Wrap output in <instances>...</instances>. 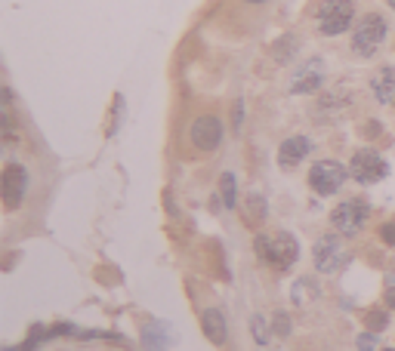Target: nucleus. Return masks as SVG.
I'll use <instances>...</instances> for the list:
<instances>
[{
  "label": "nucleus",
  "instance_id": "obj_1",
  "mask_svg": "<svg viewBox=\"0 0 395 351\" xmlns=\"http://www.w3.org/2000/svg\"><path fill=\"white\" fill-rule=\"evenodd\" d=\"M257 256L263 259L269 268L288 271L293 262L300 259V244L297 237L288 231H269V234H257Z\"/></svg>",
  "mask_w": 395,
  "mask_h": 351
},
{
  "label": "nucleus",
  "instance_id": "obj_2",
  "mask_svg": "<svg viewBox=\"0 0 395 351\" xmlns=\"http://www.w3.org/2000/svg\"><path fill=\"white\" fill-rule=\"evenodd\" d=\"M386 34H389V25L380 13H367L361 16V22L355 25V31H352V53L361 56V59H371L377 49L383 47Z\"/></svg>",
  "mask_w": 395,
  "mask_h": 351
},
{
  "label": "nucleus",
  "instance_id": "obj_3",
  "mask_svg": "<svg viewBox=\"0 0 395 351\" xmlns=\"http://www.w3.org/2000/svg\"><path fill=\"white\" fill-rule=\"evenodd\" d=\"M352 19H355V4L352 0H322L315 13L318 31L324 37H337V34H346Z\"/></svg>",
  "mask_w": 395,
  "mask_h": 351
},
{
  "label": "nucleus",
  "instance_id": "obj_4",
  "mask_svg": "<svg viewBox=\"0 0 395 351\" xmlns=\"http://www.w3.org/2000/svg\"><path fill=\"white\" fill-rule=\"evenodd\" d=\"M367 216H371V203L361 201V198H349L331 213V225L337 228L340 234L352 237V234H358V231L367 225Z\"/></svg>",
  "mask_w": 395,
  "mask_h": 351
},
{
  "label": "nucleus",
  "instance_id": "obj_5",
  "mask_svg": "<svg viewBox=\"0 0 395 351\" xmlns=\"http://www.w3.org/2000/svg\"><path fill=\"white\" fill-rule=\"evenodd\" d=\"M346 167L337 164V160H318L309 169V185H312L315 194H322V198H331V194H337L343 182H346Z\"/></svg>",
  "mask_w": 395,
  "mask_h": 351
},
{
  "label": "nucleus",
  "instance_id": "obj_6",
  "mask_svg": "<svg viewBox=\"0 0 395 351\" xmlns=\"http://www.w3.org/2000/svg\"><path fill=\"white\" fill-rule=\"evenodd\" d=\"M386 173H389V167H386L383 154H377L374 148H361V151L352 154L349 176L355 179V182L374 185V182H380V179H386Z\"/></svg>",
  "mask_w": 395,
  "mask_h": 351
},
{
  "label": "nucleus",
  "instance_id": "obj_7",
  "mask_svg": "<svg viewBox=\"0 0 395 351\" xmlns=\"http://www.w3.org/2000/svg\"><path fill=\"white\" fill-rule=\"evenodd\" d=\"M189 139H191V145H195L198 151H204V154L216 151L220 148V142H223V121L216 114L195 117L191 126H189Z\"/></svg>",
  "mask_w": 395,
  "mask_h": 351
},
{
  "label": "nucleus",
  "instance_id": "obj_8",
  "mask_svg": "<svg viewBox=\"0 0 395 351\" xmlns=\"http://www.w3.org/2000/svg\"><path fill=\"white\" fill-rule=\"evenodd\" d=\"M25 191H28V173L19 164H6L4 167V203L6 210H19V203L25 201Z\"/></svg>",
  "mask_w": 395,
  "mask_h": 351
},
{
  "label": "nucleus",
  "instance_id": "obj_9",
  "mask_svg": "<svg viewBox=\"0 0 395 351\" xmlns=\"http://www.w3.org/2000/svg\"><path fill=\"white\" fill-rule=\"evenodd\" d=\"M324 83V62L322 59H309L306 65L297 68V74H293L290 81V93H297V96H309V93H318Z\"/></svg>",
  "mask_w": 395,
  "mask_h": 351
},
{
  "label": "nucleus",
  "instance_id": "obj_10",
  "mask_svg": "<svg viewBox=\"0 0 395 351\" xmlns=\"http://www.w3.org/2000/svg\"><path fill=\"white\" fill-rule=\"evenodd\" d=\"M343 259H346V250H343L340 237L324 234L322 241L315 244V268L322 271V275H334L343 265Z\"/></svg>",
  "mask_w": 395,
  "mask_h": 351
},
{
  "label": "nucleus",
  "instance_id": "obj_11",
  "mask_svg": "<svg viewBox=\"0 0 395 351\" xmlns=\"http://www.w3.org/2000/svg\"><path fill=\"white\" fill-rule=\"evenodd\" d=\"M306 154H309L306 136H290V139H284L278 148V164H281V169H297L302 160H306Z\"/></svg>",
  "mask_w": 395,
  "mask_h": 351
},
{
  "label": "nucleus",
  "instance_id": "obj_12",
  "mask_svg": "<svg viewBox=\"0 0 395 351\" xmlns=\"http://www.w3.org/2000/svg\"><path fill=\"white\" fill-rule=\"evenodd\" d=\"M201 330H204V336L213 342V345H225V339H229L225 314L220 311V308H207V311L201 314Z\"/></svg>",
  "mask_w": 395,
  "mask_h": 351
},
{
  "label": "nucleus",
  "instance_id": "obj_13",
  "mask_svg": "<svg viewBox=\"0 0 395 351\" xmlns=\"http://www.w3.org/2000/svg\"><path fill=\"white\" fill-rule=\"evenodd\" d=\"M371 90H374V99L380 102V105L395 102V65H383L380 71L371 77Z\"/></svg>",
  "mask_w": 395,
  "mask_h": 351
},
{
  "label": "nucleus",
  "instance_id": "obj_14",
  "mask_svg": "<svg viewBox=\"0 0 395 351\" xmlns=\"http://www.w3.org/2000/svg\"><path fill=\"white\" fill-rule=\"evenodd\" d=\"M346 108H349V93L346 90H331V93H324V96L318 99L315 117H322V121H331V117L343 114Z\"/></svg>",
  "mask_w": 395,
  "mask_h": 351
},
{
  "label": "nucleus",
  "instance_id": "obj_15",
  "mask_svg": "<svg viewBox=\"0 0 395 351\" xmlns=\"http://www.w3.org/2000/svg\"><path fill=\"white\" fill-rule=\"evenodd\" d=\"M297 49H300V40L293 37V34H288V37H281L278 44L272 47V56L278 65H284V62H290V56H297Z\"/></svg>",
  "mask_w": 395,
  "mask_h": 351
},
{
  "label": "nucleus",
  "instance_id": "obj_16",
  "mask_svg": "<svg viewBox=\"0 0 395 351\" xmlns=\"http://www.w3.org/2000/svg\"><path fill=\"white\" fill-rule=\"evenodd\" d=\"M263 216H266V203H263V198H250L247 201V210H244V219L247 222H254V225H259V222H263Z\"/></svg>",
  "mask_w": 395,
  "mask_h": 351
},
{
  "label": "nucleus",
  "instance_id": "obj_17",
  "mask_svg": "<svg viewBox=\"0 0 395 351\" xmlns=\"http://www.w3.org/2000/svg\"><path fill=\"white\" fill-rule=\"evenodd\" d=\"M220 194H223V203L225 207H235V176L232 173H223V179H220Z\"/></svg>",
  "mask_w": 395,
  "mask_h": 351
},
{
  "label": "nucleus",
  "instance_id": "obj_18",
  "mask_svg": "<svg viewBox=\"0 0 395 351\" xmlns=\"http://www.w3.org/2000/svg\"><path fill=\"white\" fill-rule=\"evenodd\" d=\"M365 321H367V327H371V330H383L386 323H389V314L380 311V308H374V311H367Z\"/></svg>",
  "mask_w": 395,
  "mask_h": 351
},
{
  "label": "nucleus",
  "instance_id": "obj_19",
  "mask_svg": "<svg viewBox=\"0 0 395 351\" xmlns=\"http://www.w3.org/2000/svg\"><path fill=\"white\" fill-rule=\"evenodd\" d=\"M380 237H383V244H389V246H395V219H389V222H383V228H380Z\"/></svg>",
  "mask_w": 395,
  "mask_h": 351
},
{
  "label": "nucleus",
  "instance_id": "obj_20",
  "mask_svg": "<svg viewBox=\"0 0 395 351\" xmlns=\"http://www.w3.org/2000/svg\"><path fill=\"white\" fill-rule=\"evenodd\" d=\"M275 333H278V336H288L290 333V321H288V314H275Z\"/></svg>",
  "mask_w": 395,
  "mask_h": 351
},
{
  "label": "nucleus",
  "instance_id": "obj_21",
  "mask_svg": "<svg viewBox=\"0 0 395 351\" xmlns=\"http://www.w3.org/2000/svg\"><path fill=\"white\" fill-rule=\"evenodd\" d=\"M254 336H257V342H269V336H266V321L263 318H254Z\"/></svg>",
  "mask_w": 395,
  "mask_h": 351
},
{
  "label": "nucleus",
  "instance_id": "obj_22",
  "mask_svg": "<svg viewBox=\"0 0 395 351\" xmlns=\"http://www.w3.org/2000/svg\"><path fill=\"white\" fill-rule=\"evenodd\" d=\"M358 348L361 351H374L377 348V336H374V333H365V336H358Z\"/></svg>",
  "mask_w": 395,
  "mask_h": 351
},
{
  "label": "nucleus",
  "instance_id": "obj_23",
  "mask_svg": "<svg viewBox=\"0 0 395 351\" xmlns=\"http://www.w3.org/2000/svg\"><path fill=\"white\" fill-rule=\"evenodd\" d=\"M241 117H244V102H235V130H241Z\"/></svg>",
  "mask_w": 395,
  "mask_h": 351
},
{
  "label": "nucleus",
  "instance_id": "obj_24",
  "mask_svg": "<svg viewBox=\"0 0 395 351\" xmlns=\"http://www.w3.org/2000/svg\"><path fill=\"white\" fill-rule=\"evenodd\" d=\"M365 136H380V124H377V121L365 124Z\"/></svg>",
  "mask_w": 395,
  "mask_h": 351
},
{
  "label": "nucleus",
  "instance_id": "obj_25",
  "mask_svg": "<svg viewBox=\"0 0 395 351\" xmlns=\"http://www.w3.org/2000/svg\"><path fill=\"white\" fill-rule=\"evenodd\" d=\"M244 4H250V6H259V4H266V0H244Z\"/></svg>",
  "mask_w": 395,
  "mask_h": 351
},
{
  "label": "nucleus",
  "instance_id": "obj_26",
  "mask_svg": "<svg viewBox=\"0 0 395 351\" xmlns=\"http://www.w3.org/2000/svg\"><path fill=\"white\" fill-rule=\"evenodd\" d=\"M389 305H395V293H389Z\"/></svg>",
  "mask_w": 395,
  "mask_h": 351
},
{
  "label": "nucleus",
  "instance_id": "obj_27",
  "mask_svg": "<svg viewBox=\"0 0 395 351\" xmlns=\"http://www.w3.org/2000/svg\"><path fill=\"white\" fill-rule=\"evenodd\" d=\"M386 4H389V6H392V10H395V0H386Z\"/></svg>",
  "mask_w": 395,
  "mask_h": 351
},
{
  "label": "nucleus",
  "instance_id": "obj_28",
  "mask_svg": "<svg viewBox=\"0 0 395 351\" xmlns=\"http://www.w3.org/2000/svg\"><path fill=\"white\" fill-rule=\"evenodd\" d=\"M386 351H395V348H386Z\"/></svg>",
  "mask_w": 395,
  "mask_h": 351
}]
</instances>
